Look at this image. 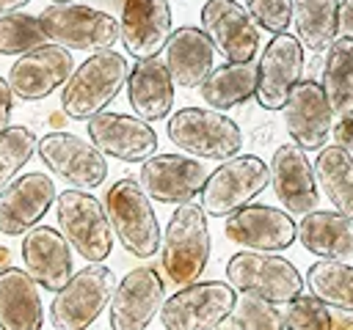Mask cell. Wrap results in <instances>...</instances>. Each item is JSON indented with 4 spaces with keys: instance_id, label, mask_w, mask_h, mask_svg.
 Returning a JSON list of instances; mask_svg holds the SVG:
<instances>
[{
    "instance_id": "39",
    "label": "cell",
    "mask_w": 353,
    "mask_h": 330,
    "mask_svg": "<svg viewBox=\"0 0 353 330\" xmlns=\"http://www.w3.org/2000/svg\"><path fill=\"white\" fill-rule=\"evenodd\" d=\"M331 135H334L336 146H345L347 151H353V113L342 116V118L336 121V126H334Z\"/></svg>"
},
{
    "instance_id": "11",
    "label": "cell",
    "mask_w": 353,
    "mask_h": 330,
    "mask_svg": "<svg viewBox=\"0 0 353 330\" xmlns=\"http://www.w3.org/2000/svg\"><path fill=\"white\" fill-rule=\"evenodd\" d=\"M39 160L44 168L74 190H94L108 179L105 154L85 138L72 132H47L39 140Z\"/></svg>"
},
{
    "instance_id": "1",
    "label": "cell",
    "mask_w": 353,
    "mask_h": 330,
    "mask_svg": "<svg viewBox=\"0 0 353 330\" xmlns=\"http://www.w3.org/2000/svg\"><path fill=\"white\" fill-rule=\"evenodd\" d=\"M130 63L116 50L91 52L80 66H74L72 77L61 91V110L72 121H88L102 113L119 94L127 88Z\"/></svg>"
},
{
    "instance_id": "13",
    "label": "cell",
    "mask_w": 353,
    "mask_h": 330,
    "mask_svg": "<svg viewBox=\"0 0 353 330\" xmlns=\"http://www.w3.org/2000/svg\"><path fill=\"white\" fill-rule=\"evenodd\" d=\"M165 302V286L154 267H135L119 283L108 305L110 330H146Z\"/></svg>"
},
{
    "instance_id": "3",
    "label": "cell",
    "mask_w": 353,
    "mask_h": 330,
    "mask_svg": "<svg viewBox=\"0 0 353 330\" xmlns=\"http://www.w3.org/2000/svg\"><path fill=\"white\" fill-rule=\"evenodd\" d=\"M105 212L113 228L116 242L135 258H149L160 250V223L152 206V198L138 179L124 176L110 184L105 195Z\"/></svg>"
},
{
    "instance_id": "34",
    "label": "cell",
    "mask_w": 353,
    "mask_h": 330,
    "mask_svg": "<svg viewBox=\"0 0 353 330\" xmlns=\"http://www.w3.org/2000/svg\"><path fill=\"white\" fill-rule=\"evenodd\" d=\"M218 330H287L284 324V311H279L273 302L243 294L232 311V316H226Z\"/></svg>"
},
{
    "instance_id": "2",
    "label": "cell",
    "mask_w": 353,
    "mask_h": 330,
    "mask_svg": "<svg viewBox=\"0 0 353 330\" xmlns=\"http://www.w3.org/2000/svg\"><path fill=\"white\" fill-rule=\"evenodd\" d=\"M210 226L201 204H182L168 217L163 242H160V264L165 278L174 286H188L201 278L210 261Z\"/></svg>"
},
{
    "instance_id": "16",
    "label": "cell",
    "mask_w": 353,
    "mask_h": 330,
    "mask_svg": "<svg viewBox=\"0 0 353 330\" xmlns=\"http://www.w3.org/2000/svg\"><path fill=\"white\" fill-rule=\"evenodd\" d=\"M207 168L199 157L188 154H154L146 162H141L138 182L146 190L149 198L160 204H190L196 195H201L207 182Z\"/></svg>"
},
{
    "instance_id": "25",
    "label": "cell",
    "mask_w": 353,
    "mask_h": 330,
    "mask_svg": "<svg viewBox=\"0 0 353 330\" xmlns=\"http://www.w3.org/2000/svg\"><path fill=\"white\" fill-rule=\"evenodd\" d=\"M174 80L168 74L165 60L160 58H141L132 63L127 77V99L135 116L143 121H163L171 116L174 107Z\"/></svg>"
},
{
    "instance_id": "36",
    "label": "cell",
    "mask_w": 353,
    "mask_h": 330,
    "mask_svg": "<svg viewBox=\"0 0 353 330\" xmlns=\"http://www.w3.org/2000/svg\"><path fill=\"white\" fill-rule=\"evenodd\" d=\"M287 330H331V308L314 294H298L284 302Z\"/></svg>"
},
{
    "instance_id": "22",
    "label": "cell",
    "mask_w": 353,
    "mask_h": 330,
    "mask_svg": "<svg viewBox=\"0 0 353 330\" xmlns=\"http://www.w3.org/2000/svg\"><path fill=\"white\" fill-rule=\"evenodd\" d=\"M22 270L47 292H58L74 275L72 245L52 226H36L22 236Z\"/></svg>"
},
{
    "instance_id": "19",
    "label": "cell",
    "mask_w": 353,
    "mask_h": 330,
    "mask_svg": "<svg viewBox=\"0 0 353 330\" xmlns=\"http://www.w3.org/2000/svg\"><path fill=\"white\" fill-rule=\"evenodd\" d=\"M270 184H273V192H276L279 204L292 217H303V214L317 209L320 195H317L314 165L309 162V157L301 146L281 143L273 151V157H270Z\"/></svg>"
},
{
    "instance_id": "35",
    "label": "cell",
    "mask_w": 353,
    "mask_h": 330,
    "mask_svg": "<svg viewBox=\"0 0 353 330\" xmlns=\"http://www.w3.org/2000/svg\"><path fill=\"white\" fill-rule=\"evenodd\" d=\"M39 140L28 126H8L0 132V190H6L36 154Z\"/></svg>"
},
{
    "instance_id": "43",
    "label": "cell",
    "mask_w": 353,
    "mask_h": 330,
    "mask_svg": "<svg viewBox=\"0 0 353 330\" xmlns=\"http://www.w3.org/2000/svg\"><path fill=\"white\" fill-rule=\"evenodd\" d=\"M6 267H8V250L0 248V270H6Z\"/></svg>"
},
{
    "instance_id": "40",
    "label": "cell",
    "mask_w": 353,
    "mask_h": 330,
    "mask_svg": "<svg viewBox=\"0 0 353 330\" xmlns=\"http://www.w3.org/2000/svg\"><path fill=\"white\" fill-rule=\"evenodd\" d=\"M339 33L353 38V0H345L339 6Z\"/></svg>"
},
{
    "instance_id": "26",
    "label": "cell",
    "mask_w": 353,
    "mask_h": 330,
    "mask_svg": "<svg viewBox=\"0 0 353 330\" xmlns=\"http://www.w3.org/2000/svg\"><path fill=\"white\" fill-rule=\"evenodd\" d=\"M44 305L39 283L19 267L0 270V330H41Z\"/></svg>"
},
{
    "instance_id": "23",
    "label": "cell",
    "mask_w": 353,
    "mask_h": 330,
    "mask_svg": "<svg viewBox=\"0 0 353 330\" xmlns=\"http://www.w3.org/2000/svg\"><path fill=\"white\" fill-rule=\"evenodd\" d=\"M121 44L132 58H157L171 38L168 0H124L121 3Z\"/></svg>"
},
{
    "instance_id": "38",
    "label": "cell",
    "mask_w": 353,
    "mask_h": 330,
    "mask_svg": "<svg viewBox=\"0 0 353 330\" xmlns=\"http://www.w3.org/2000/svg\"><path fill=\"white\" fill-rule=\"evenodd\" d=\"M11 113H14V91L8 80L0 77V132L11 126Z\"/></svg>"
},
{
    "instance_id": "29",
    "label": "cell",
    "mask_w": 353,
    "mask_h": 330,
    "mask_svg": "<svg viewBox=\"0 0 353 330\" xmlns=\"http://www.w3.org/2000/svg\"><path fill=\"white\" fill-rule=\"evenodd\" d=\"M314 176L334 209L353 220V151L336 143L323 146L314 160Z\"/></svg>"
},
{
    "instance_id": "17",
    "label": "cell",
    "mask_w": 353,
    "mask_h": 330,
    "mask_svg": "<svg viewBox=\"0 0 353 330\" xmlns=\"http://www.w3.org/2000/svg\"><path fill=\"white\" fill-rule=\"evenodd\" d=\"M223 234L229 242L245 250L281 253L298 239V226L290 212L268 204H248L226 217Z\"/></svg>"
},
{
    "instance_id": "27",
    "label": "cell",
    "mask_w": 353,
    "mask_h": 330,
    "mask_svg": "<svg viewBox=\"0 0 353 330\" xmlns=\"http://www.w3.org/2000/svg\"><path fill=\"white\" fill-rule=\"evenodd\" d=\"M298 239L303 250L317 258H350L353 256V220L342 212H309L301 217Z\"/></svg>"
},
{
    "instance_id": "24",
    "label": "cell",
    "mask_w": 353,
    "mask_h": 330,
    "mask_svg": "<svg viewBox=\"0 0 353 330\" xmlns=\"http://www.w3.org/2000/svg\"><path fill=\"white\" fill-rule=\"evenodd\" d=\"M165 66L176 88H199L215 69V47L201 25H182L171 33L165 44Z\"/></svg>"
},
{
    "instance_id": "37",
    "label": "cell",
    "mask_w": 353,
    "mask_h": 330,
    "mask_svg": "<svg viewBox=\"0 0 353 330\" xmlns=\"http://www.w3.org/2000/svg\"><path fill=\"white\" fill-rule=\"evenodd\" d=\"M254 22L270 33H284L292 22V0H245Z\"/></svg>"
},
{
    "instance_id": "42",
    "label": "cell",
    "mask_w": 353,
    "mask_h": 330,
    "mask_svg": "<svg viewBox=\"0 0 353 330\" xmlns=\"http://www.w3.org/2000/svg\"><path fill=\"white\" fill-rule=\"evenodd\" d=\"M30 0H0V14H11V11H19L22 6H28Z\"/></svg>"
},
{
    "instance_id": "6",
    "label": "cell",
    "mask_w": 353,
    "mask_h": 330,
    "mask_svg": "<svg viewBox=\"0 0 353 330\" xmlns=\"http://www.w3.org/2000/svg\"><path fill=\"white\" fill-rule=\"evenodd\" d=\"M226 280L240 292L273 305H284L298 297L306 286L298 267L279 253L262 250H240L226 261Z\"/></svg>"
},
{
    "instance_id": "14",
    "label": "cell",
    "mask_w": 353,
    "mask_h": 330,
    "mask_svg": "<svg viewBox=\"0 0 353 330\" xmlns=\"http://www.w3.org/2000/svg\"><path fill=\"white\" fill-rule=\"evenodd\" d=\"M74 72L72 50L61 44H41L25 55H19L8 69V85L17 99L22 102H39L50 96L52 91L63 88L66 80Z\"/></svg>"
},
{
    "instance_id": "7",
    "label": "cell",
    "mask_w": 353,
    "mask_h": 330,
    "mask_svg": "<svg viewBox=\"0 0 353 330\" xmlns=\"http://www.w3.org/2000/svg\"><path fill=\"white\" fill-rule=\"evenodd\" d=\"M41 30L47 41L61 44L66 50L99 52L113 50L121 38V25L108 11L83 6V3H50L39 14Z\"/></svg>"
},
{
    "instance_id": "21",
    "label": "cell",
    "mask_w": 353,
    "mask_h": 330,
    "mask_svg": "<svg viewBox=\"0 0 353 330\" xmlns=\"http://www.w3.org/2000/svg\"><path fill=\"white\" fill-rule=\"evenodd\" d=\"M284 126L295 146L303 151H320L334 132V110L325 99V91L314 80H301L287 104H284Z\"/></svg>"
},
{
    "instance_id": "33",
    "label": "cell",
    "mask_w": 353,
    "mask_h": 330,
    "mask_svg": "<svg viewBox=\"0 0 353 330\" xmlns=\"http://www.w3.org/2000/svg\"><path fill=\"white\" fill-rule=\"evenodd\" d=\"M47 44V36L41 30L39 16L11 11L0 14V55H25L36 47Z\"/></svg>"
},
{
    "instance_id": "28",
    "label": "cell",
    "mask_w": 353,
    "mask_h": 330,
    "mask_svg": "<svg viewBox=\"0 0 353 330\" xmlns=\"http://www.w3.org/2000/svg\"><path fill=\"white\" fill-rule=\"evenodd\" d=\"M256 63L248 60V63H223V66H215L207 80L199 85V94L201 99L212 107V110H232V107H240L245 104L251 96H256Z\"/></svg>"
},
{
    "instance_id": "12",
    "label": "cell",
    "mask_w": 353,
    "mask_h": 330,
    "mask_svg": "<svg viewBox=\"0 0 353 330\" xmlns=\"http://www.w3.org/2000/svg\"><path fill=\"white\" fill-rule=\"evenodd\" d=\"M303 44L292 33H273L256 63V102L265 110H284L303 74Z\"/></svg>"
},
{
    "instance_id": "41",
    "label": "cell",
    "mask_w": 353,
    "mask_h": 330,
    "mask_svg": "<svg viewBox=\"0 0 353 330\" xmlns=\"http://www.w3.org/2000/svg\"><path fill=\"white\" fill-rule=\"evenodd\" d=\"M331 330H353V311H331Z\"/></svg>"
},
{
    "instance_id": "31",
    "label": "cell",
    "mask_w": 353,
    "mask_h": 330,
    "mask_svg": "<svg viewBox=\"0 0 353 330\" xmlns=\"http://www.w3.org/2000/svg\"><path fill=\"white\" fill-rule=\"evenodd\" d=\"M323 91L334 116L353 113V38L336 36L323 58Z\"/></svg>"
},
{
    "instance_id": "5",
    "label": "cell",
    "mask_w": 353,
    "mask_h": 330,
    "mask_svg": "<svg viewBox=\"0 0 353 330\" xmlns=\"http://www.w3.org/2000/svg\"><path fill=\"white\" fill-rule=\"evenodd\" d=\"M58 228L88 264H102L113 248V228L105 204L88 190H63L55 198Z\"/></svg>"
},
{
    "instance_id": "9",
    "label": "cell",
    "mask_w": 353,
    "mask_h": 330,
    "mask_svg": "<svg viewBox=\"0 0 353 330\" xmlns=\"http://www.w3.org/2000/svg\"><path fill=\"white\" fill-rule=\"evenodd\" d=\"M270 184V165L256 154H237L223 160L204 182L199 204L212 217H229L248 206Z\"/></svg>"
},
{
    "instance_id": "18",
    "label": "cell",
    "mask_w": 353,
    "mask_h": 330,
    "mask_svg": "<svg viewBox=\"0 0 353 330\" xmlns=\"http://www.w3.org/2000/svg\"><path fill=\"white\" fill-rule=\"evenodd\" d=\"M85 124H88L91 143L105 157H113L121 162H146L149 157L157 154V132L141 116L102 110Z\"/></svg>"
},
{
    "instance_id": "10",
    "label": "cell",
    "mask_w": 353,
    "mask_h": 330,
    "mask_svg": "<svg viewBox=\"0 0 353 330\" xmlns=\"http://www.w3.org/2000/svg\"><path fill=\"white\" fill-rule=\"evenodd\" d=\"M237 305V289L223 280H193L179 286L160 308L165 330H218Z\"/></svg>"
},
{
    "instance_id": "8",
    "label": "cell",
    "mask_w": 353,
    "mask_h": 330,
    "mask_svg": "<svg viewBox=\"0 0 353 330\" xmlns=\"http://www.w3.org/2000/svg\"><path fill=\"white\" fill-rule=\"evenodd\" d=\"M116 283L119 280L113 270L105 264H88L80 272H74L50 302L52 330H88L110 305Z\"/></svg>"
},
{
    "instance_id": "32",
    "label": "cell",
    "mask_w": 353,
    "mask_h": 330,
    "mask_svg": "<svg viewBox=\"0 0 353 330\" xmlns=\"http://www.w3.org/2000/svg\"><path fill=\"white\" fill-rule=\"evenodd\" d=\"M306 289L328 308L353 311V264L339 258H320L306 272Z\"/></svg>"
},
{
    "instance_id": "30",
    "label": "cell",
    "mask_w": 353,
    "mask_h": 330,
    "mask_svg": "<svg viewBox=\"0 0 353 330\" xmlns=\"http://www.w3.org/2000/svg\"><path fill=\"white\" fill-rule=\"evenodd\" d=\"M339 0H292V25L312 52L328 50L339 36Z\"/></svg>"
},
{
    "instance_id": "15",
    "label": "cell",
    "mask_w": 353,
    "mask_h": 330,
    "mask_svg": "<svg viewBox=\"0 0 353 330\" xmlns=\"http://www.w3.org/2000/svg\"><path fill=\"white\" fill-rule=\"evenodd\" d=\"M201 30L229 63H248L259 50V25L237 0H207L201 6Z\"/></svg>"
},
{
    "instance_id": "44",
    "label": "cell",
    "mask_w": 353,
    "mask_h": 330,
    "mask_svg": "<svg viewBox=\"0 0 353 330\" xmlns=\"http://www.w3.org/2000/svg\"><path fill=\"white\" fill-rule=\"evenodd\" d=\"M50 3H74V0H50Z\"/></svg>"
},
{
    "instance_id": "20",
    "label": "cell",
    "mask_w": 353,
    "mask_h": 330,
    "mask_svg": "<svg viewBox=\"0 0 353 330\" xmlns=\"http://www.w3.org/2000/svg\"><path fill=\"white\" fill-rule=\"evenodd\" d=\"M58 192L50 176L30 170L0 190V234L25 236L50 212Z\"/></svg>"
},
{
    "instance_id": "4",
    "label": "cell",
    "mask_w": 353,
    "mask_h": 330,
    "mask_svg": "<svg viewBox=\"0 0 353 330\" xmlns=\"http://www.w3.org/2000/svg\"><path fill=\"white\" fill-rule=\"evenodd\" d=\"M168 140L199 160H232L243 151V132L234 118L221 110L182 107L168 116Z\"/></svg>"
}]
</instances>
